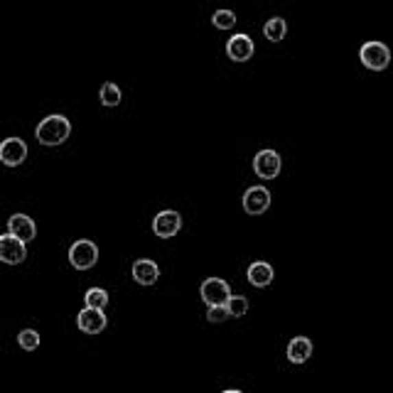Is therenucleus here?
Listing matches in <instances>:
<instances>
[{"mask_svg": "<svg viewBox=\"0 0 393 393\" xmlns=\"http://www.w3.org/2000/svg\"><path fill=\"white\" fill-rule=\"evenodd\" d=\"M35 135L42 145H62L71 135V121L67 116H62V113H52V116H47L37 126Z\"/></svg>", "mask_w": 393, "mask_h": 393, "instance_id": "1", "label": "nucleus"}, {"mask_svg": "<svg viewBox=\"0 0 393 393\" xmlns=\"http://www.w3.org/2000/svg\"><path fill=\"white\" fill-rule=\"evenodd\" d=\"M359 59H361V64L371 71H383L388 64H391V49L379 40H371V42H364L361 49H359Z\"/></svg>", "mask_w": 393, "mask_h": 393, "instance_id": "2", "label": "nucleus"}, {"mask_svg": "<svg viewBox=\"0 0 393 393\" xmlns=\"http://www.w3.org/2000/svg\"><path fill=\"white\" fill-rule=\"evenodd\" d=\"M69 261L71 265L77 270H88V268H94L96 261H99V248H96L94 241H77V243H71L69 248Z\"/></svg>", "mask_w": 393, "mask_h": 393, "instance_id": "3", "label": "nucleus"}, {"mask_svg": "<svg viewBox=\"0 0 393 393\" xmlns=\"http://www.w3.org/2000/svg\"><path fill=\"white\" fill-rule=\"evenodd\" d=\"M281 167H283V160L276 150H261L256 153L253 158V170L261 180H276L281 175Z\"/></svg>", "mask_w": 393, "mask_h": 393, "instance_id": "4", "label": "nucleus"}, {"mask_svg": "<svg viewBox=\"0 0 393 393\" xmlns=\"http://www.w3.org/2000/svg\"><path fill=\"white\" fill-rule=\"evenodd\" d=\"M200 295L206 305H226L231 288H229V283L222 281V278H206V281L202 283Z\"/></svg>", "mask_w": 393, "mask_h": 393, "instance_id": "5", "label": "nucleus"}, {"mask_svg": "<svg viewBox=\"0 0 393 393\" xmlns=\"http://www.w3.org/2000/svg\"><path fill=\"white\" fill-rule=\"evenodd\" d=\"M27 251H25V241L12 236L10 231L0 236V261L3 263H10V265H18L25 261Z\"/></svg>", "mask_w": 393, "mask_h": 393, "instance_id": "6", "label": "nucleus"}, {"mask_svg": "<svg viewBox=\"0 0 393 393\" xmlns=\"http://www.w3.org/2000/svg\"><path fill=\"white\" fill-rule=\"evenodd\" d=\"M27 158V145H25L23 138H8V141L0 143V160L8 167H18L25 163Z\"/></svg>", "mask_w": 393, "mask_h": 393, "instance_id": "7", "label": "nucleus"}, {"mask_svg": "<svg viewBox=\"0 0 393 393\" xmlns=\"http://www.w3.org/2000/svg\"><path fill=\"white\" fill-rule=\"evenodd\" d=\"M180 226H182V217L172 209L160 211L158 217L153 219V231H155V236H160V239H172V236L180 231Z\"/></svg>", "mask_w": 393, "mask_h": 393, "instance_id": "8", "label": "nucleus"}, {"mask_svg": "<svg viewBox=\"0 0 393 393\" xmlns=\"http://www.w3.org/2000/svg\"><path fill=\"white\" fill-rule=\"evenodd\" d=\"M270 206V192L265 187H248L246 194H243V209L246 214H253L259 217L263 211H268Z\"/></svg>", "mask_w": 393, "mask_h": 393, "instance_id": "9", "label": "nucleus"}, {"mask_svg": "<svg viewBox=\"0 0 393 393\" xmlns=\"http://www.w3.org/2000/svg\"><path fill=\"white\" fill-rule=\"evenodd\" d=\"M77 324H79V329H82V332H86V335H99V332H104V327H106V315H104V310L86 305L82 312H79Z\"/></svg>", "mask_w": 393, "mask_h": 393, "instance_id": "10", "label": "nucleus"}, {"mask_svg": "<svg viewBox=\"0 0 393 393\" xmlns=\"http://www.w3.org/2000/svg\"><path fill=\"white\" fill-rule=\"evenodd\" d=\"M253 52H256V47H253V40L248 35H234L226 42V54L234 62H248Z\"/></svg>", "mask_w": 393, "mask_h": 393, "instance_id": "11", "label": "nucleus"}, {"mask_svg": "<svg viewBox=\"0 0 393 393\" xmlns=\"http://www.w3.org/2000/svg\"><path fill=\"white\" fill-rule=\"evenodd\" d=\"M8 231H10L12 236H18V239H23L25 243L37 236L35 222H32L27 214H12V217L8 219Z\"/></svg>", "mask_w": 393, "mask_h": 393, "instance_id": "12", "label": "nucleus"}, {"mask_svg": "<svg viewBox=\"0 0 393 393\" xmlns=\"http://www.w3.org/2000/svg\"><path fill=\"white\" fill-rule=\"evenodd\" d=\"M248 283L256 285V288H268L270 283H273V265L265 263V261H256V263L248 265Z\"/></svg>", "mask_w": 393, "mask_h": 393, "instance_id": "13", "label": "nucleus"}, {"mask_svg": "<svg viewBox=\"0 0 393 393\" xmlns=\"http://www.w3.org/2000/svg\"><path fill=\"white\" fill-rule=\"evenodd\" d=\"M133 278H135V283H141V285H155V283H158V278H160L158 263H155V261H147V259L135 261V263H133Z\"/></svg>", "mask_w": 393, "mask_h": 393, "instance_id": "14", "label": "nucleus"}, {"mask_svg": "<svg viewBox=\"0 0 393 393\" xmlns=\"http://www.w3.org/2000/svg\"><path fill=\"white\" fill-rule=\"evenodd\" d=\"M312 357V342L307 337H295L288 344V359L293 364H305Z\"/></svg>", "mask_w": 393, "mask_h": 393, "instance_id": "15", "label": "nucleus"}, {"mask_svg": "<svg viewBox=\"0 0 393 393\" xmlns=\"http://www.w3.org/2000/svg\"><path fill=\"white\" fill-rule=\"evenodd\" d=\"M285 32H288V23L283 18H270L268 23L263 25V35H265V40H270V42L285 40Z\"/></svg>", "mask_w": 393, "mask_h": 393, "instance_id": "16", "label": "nucleus"}, {"mask_svg": "<svg viewBox=\"0 0 393 393\" xmlns=\"http://www.w3.org/2000/svg\"><path fill=\"white\" fill-rule=\"evenodd\" d=\"M99 99H101V104L104 106H118L121 104V88L116 86V84H104L101 86V94H99Z\"/></svg>", "mask_w": 393, "mask_h": 393, "instance_id": "17", "label": "nucleus"}, {"mask_svg": "<svg viewBox=\"0 0 393 393\" xmlns=\"http://www.w3.org/2000/svg\"><path fill=\"white\" fill-rule=\"evenodd\" d=\"M226 310L231 317H243L248 312V300L243 295H229L226 300Z\"/></svg>", "mask_w": 393, "mask_h": 393, "instance_id": "18", "label": "nucleus"}, {"mask_svg": "<svg viewBox=\"0 0 393 393\" xmlns=\"http://www.w3.org/2000/svg\"><path fill=\"white\" fill-rule=\"evenodd\" d=\"M84 300H86L88 307H99V310H104V307L108 305V293L101 288H91L86 295H84Z\"/></svg>", "mask_w": 393, "mask_h": 393, "instance_id": "19", "label": "nucleus"}, {"mask_svg": "<svg viewBox=\"0 0 393 393\" xmlns=\"http://www.w3.org/2000/svg\"><path fill=\"white\" fill-rule=\"evenodd\" d=\"M18 344L23 346V349H27V352H32V349L40 346V332H37V329H23L18 335Z\"/></svg>", "mask_w": 393, "mask_h": 393, "instance_id": "20", "label": "nucleus"}, {"mask_svg": "<svg viewBox=\"0 0 393 393\" xmlns=\"http://www.w3.org/2000/svg\"><path fill=\"white\" fill-rule=\"evenodd\" d=\"M211 23H214L217 29H231L236 25V15L231 10H217L214 18H211Z\"/></svg>", "mask_w": 393, "mask_h": 393, "instance_id": "21", "label": "nucleus"}, {"mask_svg": "<svg viewBox=\"0 0 393 393\" xmlns=\"http://www.w3.org/2000/svg\"><path fill=\"white\" fill-rule=\"evenodd\" d=\"M226 317H231L226 305H209V312H206V320H209V322H224Z\"/></svg>", "mask_w": 393, "mask_h": 393, "instance_id": "22", "label": "nucleus"}]
</instances>
